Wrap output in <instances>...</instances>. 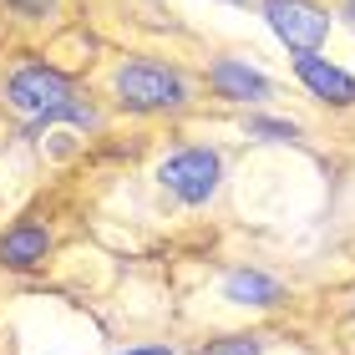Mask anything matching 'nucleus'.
<instances>
[{
    "label": "nucleus",
    "instance_id": "nucleus-1",
    "mask_svg": "<svg viewBox=\"0 0 355 355\" xmlns=\"http://www.w3.org/2000/svg\"><path fill=\"white\" fill-rule=\"evenodd\" d=\"M6 102H10L15 112H31L36 122H56V117H71V122H82V127L96 122V112L82 107V96L71 92L67 76H61V71H46V67L15 71L10 82H6Z\"/></svg>",
    "mask_w": 355,
    "mask_h": 355
},
{
    "label": "nucleus",
    "instance_id": "nucleus-2",
    "mask_svg": "<svg viewBox=\"0 0 355 355\" xmlns=\"http://www.w3.org/2000/svg\"><path fill=\"white\" fill-rule=\"evenodd\" d=\"M117 102L132 112H163V107H183L188 87L183 76L168 67H153V61H127L117 71Z\"/></svg>",
    "mask_w": 355,
    "mask_h": 355
},
{
    "label": "nucleus",
    "instance_id": "nucleus-3",
    "mask_svg": "<svg viewBox=\"0 0 355 355\" xmlns=\"http://www.w3.org/2000/svg\"><path fill=\"white\" fill-rule=\"evenodd\" d=\"M264 15H269L274 36L300 56H315L330 36V15L320 6H310V0H264Z\"/></svg>",
    "mask_w": 355,
    "mask_h": 355
},
{
    "label": "nucleus",
    "instance_id": "nucleus-4",
    "mask_svg": "<svg viewBox=\"0 0 355 355\" xmlns=\"http://www.w3.org/2000/svg\"><path fill=\"white\" fill-rule=\"evenodd\" d=\"M218 173H223V163H218V153H208V148H183L157 168L163 188L178 193L183 203H203L208 193L218 188Z\"/></svg>",
    "mask_w": 355,
    "mask_h": 355
},
{
    "label": "nucleus",
    "instance_id": "nucleus-5",
    "mask_svg": "<svg viewBox=\"0 0 355 355\" xmlns=\"http://www.w3.org/2000/svg\"><path fill=\"white\" fill-rule=\"evenodd\" d=\"M295 71H300V82L310 87L315 96H325V102H340V107L355 102V76H345L340 67H330V61H320V56H295Z\"/></svg>",
    "mask_w": 355,
    "mask_h": 355
},
{
    "label": "nucleus",
    "instance_id": "nucleus-6",
    "mask_svg": "<svg viewBox=\"0 0 355 355\" xmlns=\"http://www.w3.org/2000/svg\"><path fill=\"white\" fill-rule=\"evenodd\" d=\"M46 249H51V234L41 229V223H21V229H10L6 239H0V259H6L10 269H31L46 259Z\"/></svg>",
    "mask_w": 355,
    "mask_h": 355
},
{
    "label": "nucleus",
    "instance_id": "nucleus-7",
    "mask_svg": "<svg viewBox=\"0 0 355 355\" xmlns=\"http://www.w3.org/2000/svg\"><path fill=\"white\" fill-rule=\"evenodd\" d=\"M214 87L223 96H234V102H259V96H269V82L259 71L239 67V61H218V67H214Z\"/></svg>",
    "mask_w": 355,
    "mask_h": 355
},
{
    "label": "nucleus",
    "instance_id": "nucleus-8",
    "mask_svg": "<svg viewBox=\"0 0 355 355\" xmlns=\"http://www.w3.org/2000/svg\"><path fill=\"white\" fill-rule=\"evenodd\" d=\"M223 295H229L234 304H274L279 300V284L264 279V274H229Z\"/></svg>",
    "mask_w": 355,
    "mask_h": 355
},
{
    "label": "nucleus",
    "instance_id": "nucleus-9",
    "mask_svg": "<svg viewBox=\"0 0 355 355\" xmlns=\"http://www.w3.org/2000/svg\"><path fill=\"white\" fill-rule=\"evenodd\" d=\"M259 350H264L259 335H229V340H214L203 355H259Z\"/></svg>",
    "mask_w": 355,
    "mask_h": 355
},
{
    "label": "nucleus",
    "instance_id": "nucleus-10",
    "mask_svg": "<svg viewBox=\"0 0 355 355\" xmlns=\"http://www.w3.org/2000/svg\"><path fill=\"white\" fill-rule=\"evenodd\" d=\"M6 6L15 15H31V21H36V15H51L56 10V0H6Z\"/></svg>",
    "mask_w": 355,
    "mask_h": 355
},
{
    "label": "nucleus",
    "instance_id": "nucleus-11",
    "mask_svg": "<svg viewBox=\"0 0 355 355\" xmlns=\"http://www.w3.org/2000/svg\"><path fill=\"white\" fill-rule=\"evenodd\" d=\"M249 132H264V137H295V127H289V122H264V117H254Z\"/></svg>",
    "mask_w": 355,
    "mask_h": 355
},
{
    "label": "nucleus",
    "instance_id": "nucleus-12",
    "mask_svg": "<svg viewBox=\"0 0 355 355\" xmlns=\"http://www.w3.org/2000/svg\"><path fill=\"white\" fill-rule=\"evenodd\" d=\"M127 355H168V350H127Z\"/></svg>",
    "mask_w": 355,
    "mask_h": 355
},
{
    "label": "nucleus",
    "instance_id": "nucleus-13",
    "mask_svg": "<svg viewBox=\"0 0 355 355\" xmlns=\"http://www.w3.org/2000/svg\"><path fill=\"white\" fill-rule=\"evenodd\" d=\"M234 6H249V0H234Z\"/></svg>",
    "mask_w": 355,
    "mask_h": 355
},
{
    "label": "nucleus",
    "instance_id": "nucleus-14",
    "mask_svg": "<svg viewBox=\"0 0 355 355\" xmlns=\"http://www.w3.org/2000/svg\"><path fill=\"white\" fill-rule=\"evenodd\" d=\"M350 15H355V0H350Z\"/></svg>",
    "mask_w": 355,
    "mask_h": 355
}]
</instances>
